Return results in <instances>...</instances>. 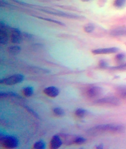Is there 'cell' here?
I'll use <instances>...</instances> for the list:
<instances>
[{
  "label": "cell",
  "mask_w": 126,
  "mask_h": 149,
  "mask_svg": "<svg viewBox=\"0 0 126 149\" xmlns=\"http://www.w3.org/2000/svg\"><path fill=\"white\" fill-rule=\"evenodd\" d=\"M124 127L122 125L110 124L101 125L92 127L88 131V133L92 136H96L105 132L118 133L124 131Z\"/></svg>",
  "instance_id": "cell-1"
},
{
  "label": "cell",
  "mask_w": 126,
  "mask_h": 149,
  "mask_svg": "<svg viewBox=\"0 0 126 149\" xmlns=\"http://www.w3.org/2000/svg\"><path fill=\"white\" fill-rule=\"evenodd\" d=\"M0 143L5 148L12 149L15 148L18 146L19 141L15 136L1 134Z\"/></svg>",
  "instance_id": "cell-2"
},
{
  "label": "cell",
  "mask_w": 126,
  "mask_h": 149,
  "mask_svg": "<svg viewBox=\"0 0 126 149\" xmlns=\"http://www.w3.org/2000/svg\"><path fill=\"white\" fill-rule=\"evenodd\" d=\"M96 105L104 107H118L120 105V100L115 97H106L98 99L94 102Z\"/></svg>",
  "instance_id": "cell-3"
},
{
  "label": "cell",
  "mask_w": 126,
  "mask_h": 149,
  "mask_svg": "<svg viewBox=\"0 0 126 149\" xmlns=\"http://www.w3.org/2000/svg\"><path fill=\"white\" fill-rule=\"evenodd\" d=\"M41 11L48 14L58 16V17H64L70 19L78 20H83L86 18L84 16L79 15H78L72 14V13H66L64 12L56 10V11H51V10H45V9H41Z\"/></svg>",
  "instance_id": "cell-4"
},
{
  "label": "cell",
  "mask_w": 126,
  "mask_h": 149,
  "mask_svg": "<svg viewBox=\"0 0 126 149\" xmlns=\"http://www.w3.org/2000/svg\"><path fill=\"white\" fill-rule=\"evenodd\" d=\"M10 29L4 22L2 21L0 22V43L2 45H6L8 42L9 31Z\"/></svg>",
  "instance_id": "cell-5"
},
{
  "label": "cell",
  "mask_w": 126,
  "mask_h": 149,
  "mask_svg": "<svg viewBox=\"0 0 126 149\" xmlns=\"http://www.w3.org/2000/svg\"><path fill=\"white\" fill-rule=\"evenodd\" d=\"M24 76L21 74H16L8 77L1 79L0 81L1 84L6 85H12L19 84L23 81Z\"/></svg>",
  "instance_id": "cell-6"
},
{
  "label": "cell",
  "mask_w": 126,
  "mask_h": 149,
  "mask_svg": "<svg viewBox=\"0 0 126 149\" xmlns=\"http://www.w3.org/2000/svg\"><path fill=\"white\" fill-rule=\"evenodd\" d=\"M10 39L12 42L14 44H21L23 39L22 33L17 28H10Z\"/></svg>",
  "instance_id": "cell-7"
},
{
  "label": "cell",
  "mask_w": 126,
  "mask_h": 149,
  "mask_svg": "<svg viewBox=\"0 0 126 149\" xmlns=\"http://www.w3.org/2000/svg\"><path fill=\"white\" fill-rule=\"evenodd\" d=\"M118 48L113 47L107 48H99L94 49L92 51V53L94 54H105L115 53L118 52Z\"/></svg>",
  "instance_id": "cell-8"
},
{
  "label": "cell",
  "mask_w": 126,
  "mask_h": 149,
  "mask_svg": "<svg viewBox=\"0 0 126 149\" xmlns=\"http://www.w3.org/2000/svg\"><path fill=\"white\" fill-rule=\"evenodd\" d=\"M102 88L99 86H93L87 90V94L90 97L94 98L100 96L102 93Z\"/></svg>",
  "instance_id": "cell-9"
},
{
  "label": "cell",
  "mask_w": 126,
  "mask_h": 149,
  "mask_svg": "<svg viewBox=\"0 0 126 149\" xmlns=\"http://www.w3.org/2000/svg\"><path fill=\"white\" fill-rule=\"evenodd\" d=\"M110 34L113 37H126V27H119L112 29Z\"/></svg>",
  "instance_id": "cell-10"
},
{
  "label": "cell",
  "mask_w": 126,
  "mask_h": 149,
  "mask_svg": "<svg viewBox=\"0 0 126 149\" xmlns=\"http://www.w3.org/2000/svg\"><path fill=\"white\" fill-rule=\"evenodd\" d=\"M63 143L61 138L58 135L53 136L50 142V148L51 149H58L61 147Z\"/></svg>",
  "instance_id": "cell-11"
},
{
  "label": "cell",
  "mask_w": 126,
  "mask_h": 149,
  "mask_svg": "<svg viewBox=\"0 0 126 149\" xmlns=\"http://www.w3.org/2000/svg\"><path fill=\"white\" fill-rule=\"evenodd\" d=\"M44 93L51 97H55L58 96L59 91L58 88L54 86H50L44 90Z\"/></svg>",
  "instance_id": "cell-12"
},
{
  "label": "cell",
  "mask_w": 126,
  "mask_h": 149,
  "mask_svg": "<svg viewBox=\"0 0 126 149\" xmlns=\"http://www.w3.org/2000/svg\"><path fill=\"white\" fill-rule=\"evenodd\" d=\"M21 48L18 45H12L8 47L7 49L8 52L10 54L16 55L18 54L21 52Z\"/></svg>",
  "instance_id": "cell-13"
},
{
  "label": "cell",
  "mask_w": 126,
  "mask_h": 149,
  "mask_svg": "<svg viewBox=\"0 0 126 149\" xmlns=\"http://www.w3.org/2000/svg\"><path fill=\"white\" fill-rule=\"evenodd\" d=\"M114 5L116 8L123 9L126 6V0H115Z\"/></svg>",
  "instance_id": "cell-14"
},
{
  "label": "cell",
  "mask_w": 126,
  "mask_h": 149,
  "mask_svg": "<svg viewBox=\"0 0 126 149\" xmlns=\"http://www.w3.org/2000/svg\"><path fill=\"white\" fill-rule=\"evenodd\" d=\"M117 91L119 96L126 101V86L120 87L118 88Z\"/></svg>",
  "instance_id": "cell-15"
},
{
  "label": "cell",
  "mask_w": 126,
  "mask_h": 149,
  "mask_svg": "<svg viewBox=\"0 0 126 149\" xmlns=\"http://www.w3.org/2000/svg\"><path fill=\"white\" fill-rule=\"evenodd\" d=\"M34 17H36L37 18L40 19L45 20V21H48V22L54 23L56 24H58L59 25H61L62 26H65V25L63 23L60 22V21H57V20L52 19L45 18V17H39V16H34Z\"/></svg>",
  "instance_id": "cell-16"
},
{
  "label": "cell",
  "mask_w": 126,
  "mask_h": 149,
  "mask_svg": "<svg viewBox=\"0 0 126 149\" xmlns=\"http://www.w3.org/2000/svg\"><path fill=\"white\" fill-rule=\"evenodd\" d=\"M126 59V54L124 53L118 54L115 56V59L117 63H122L125 61Z\"/></svg>",
  "instance_id": "cell-17"
},
{
  "label": "cell",
  "mask_w": 126,
  "mask_h": 149,
  "mask_svg": "<svg viewBox=\"0 0 126 149\" xmlns=\"http://www.w3.org/2000/svg\"><path fill=\"white\" fill-rule=\"evenodd\" d=\"M95 29L94 24L92 23H88L86 24L84 28V31L85 33H92Z\"/></svg>",
  "instance_id": "cell-18"
},
{
  "label": "cell",
  "mask_w": 126,
  "mask_h": 149,
  "mask_svg": "<svg viewBox=\"0 0 126 149\" xmlns=\"http://www.w3.org/2000/svg\"><path fill=\"white\" fill-rule=\"evenodd\" d=\"M23 93L25 96L29 97L33 95V88L32 87H27L24 88L23 90Z\"/></svg>",
  "instance_id": "cell-19"
},
{
  "label": "cell",
  "mask_w": 126,
  "mask_h": 149,
  "mask_svg": "<svg viewBox=\"0 0 126 149\" xmlns=\"http://www.w3.org/2000/svg\"><path fill=\"white\" fill-rule=\"evenodd\" d=\"M86 113L87 112L85 110L81 108L78 109L75 112V114H76V116L80 118L84 117Z\"/></svg>",
  "instance_id": "cell-20"
},
{
  "label": "cell",
  "mask_w": 126,
  "mask_h": 149,
  "mask_svg": "<svg viewBox=\"0 0 126 149\" xmlns=\"http://www.w3.org/2000/svg\"><path fill=\"white\" fill-rule=\"evenodd\" d=\"M45 148V144L43 141H38L34 143L33 148L36 149H44Z\"/></svg>",
  "instance_id": "cell-21"
},
{
  "label": "cell",
  "mask_w": 126,
  "mask_h": 149,
  "mask_svg": "<svg viewBox=\"0 0 126 149\" xmlns=\"http://www.w3.org/2000/svg\"><path fill=\"white\" fill-rule=\"evenodd\" d=\"M53 112L55 115L58 116H64L65 114L64 110L60 107H55L53 109Z\"/></svg>",
  "instance_id": "cell-22"
},
{
  "label": "cell",
  "mask_w": 126,
  "mask_h": 149,
  "mask_svg": "<svg viewBox=\"0 0 126 149\" xmlns=\"http://www.w3.org/2000/svg\"><path fill=\"white\" fill-rule=\"evenodd\" d=\"M86 139L81 136H76L74 142V143L77 145H81L85 143Z\"/></svg>",
  "instance_id": "cell-23"
},
{
  "label": "cell",
  "mask_w": 126,
  "mask_h": 149,
  "mask_svg": "<svg viewBox=\"0 0 126 149\" xmlns=\"http://www.w3.org/2000/svg\"><path fill=\"white\" fill-rule=\"evenodd\" d=\"M17 95L15 93L13 92H1L0 93V97L1 98H5L8 97H16Z\"/></svg>",
  "instance_id": "cell-24"
},
{
  "label": "cell",
  "mask_w": 126,
  "mask_h": 149,
  "mask_svg": "<svg viewBox=\"0 0 126 149\" xmlns=\"http://www.w3.org/2000/svg\"><path fill=\"white\" fill-rule=\"evenodd\" d=\"M110 68L111 70H126V63L122 64L121 65L117 66L110 67Z\"/></svg>",
  "instance_id": "cell-25"
},
{
  "label": "cell",
  "mask_w": 126,
  "mask_h": 149,
  "mask_svg": "<svg viewBox=\"0 0 126 149\" xmlns=\"http://www.w3.org/2000/svg\"><path fill=\"white\" fill-rule=\"evenodd\" d=\"M59 6L60 8H61L67 9V10H72V11L79 12L78 9L73 6H65V5H64H64H59Z\"/></svg>",
  "instance_id": "cell-26"
},
{
  "label": "cell",
  "mask_w": 126,
  "mask_h": 149,
  "mask_svg": "<svg viewBox=\"0 0 126 149\" xmlns=\"http://www.w3.org/2000/svg\"><path fill=\"white\" fill-rule=\"evenodd\" d=\"M99 66L102 68H108V64L105 60H101L99 62Z\"/></svg>",
  "instance_id": "cell-27"
},
{
  "label": "cell",
  "mask_w": 126,
  "mask_h": 149,
  "mask_svg": "<svg viewBox=\"0 0 126 149\" xmlns=\"http://www.w3.org/2000/svg\"><path fill=\"white\" fill-rule=\"evenodd\" d=\"M22 35L23 37L28 39H31L32 38V35L30 33H22Z\"/></svg>",
  "instance_id": "cell-28"
},
{
  "label": "cell",
  "mask_w": 126,
  "mask_h": 149,
  "mask_svg": "<svg viewBox=\"0 0 126 149\" xmlns=\"http://www.w3.org/2000/svg\"><path fill=\"white\" fill-rule=\"evenodd\" d=\"M26 109L27 110V111H29V112L30 113H32V115H34L35 116H36V117H38V115L37 114L35 113V112L33 111V110L31 109L30 108H29V107H26Z\"/></svg>",
  "instance_id": "cell-29"
},
{
  "label": "cell",
  "mask_w": 126,
  "mask_h": 149,
  "mask_svg": "<svg viewBox=\"0 0 126 149\" xmlns=\"http://www.w3.org/2000/svg\"><path fill=\"white\" fill-rule=\"evenodd\" d=\"M106 1V0H101L100 3H99L100 5L101 6H103L104 4H105Z\"/></svg>",
  "instance_id": "cell-30"
},
{
  "label": "cell",
  "mask_w": 126,
  "mask_h": 149,
  "mask_svg": "<svg viewBox=\"0 0 126 149\" xmlns=\"http://www.w3.org/2000/svg\"><path fill=\"white\" fill-rule=\"evenodd\" d=\"M81 1L83 2H87L89 1L90 0H81Z\"/></svg>",
  "instance_id": "cell-31"
},
{
  "label": "cell",
  "mask_w": 126,
  "mask_h": 149,
  "mask_svg": "<svg viewBox=\"0 0 126 149\" xmlns=\"http://www.w3.org/2000/svg\"></svg>",
  "instance_id": "cell-32"
}]
</instances>
